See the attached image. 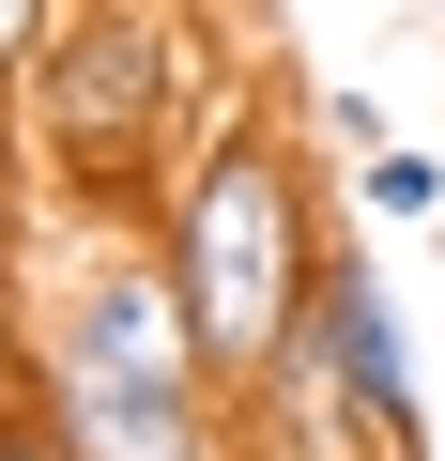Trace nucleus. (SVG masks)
Here are the masks:
<instances>
[{
  "label": "nucleus",
  "mask_w": 445,
  "mask_h": 461,
  "mask_svg": "<svg viewBox=\"0 0 445 461\" xmlns=\"http://www.w3.org/2000/svg\"><path fill=\"white\" fill-rule=\"evenodd\" d=\"M154 262H169V308H184L200 369L246 400L292 354V323L338 262V200H323V169L292 154L277 108H215L184 139V169L154 185Z\"/></svg>",
  "instance_id": "obj_1"
},
{
  "label": "nucleus",
  "mask_w": 445,
  "mask_h": 461,
  "mask_svg": "<svg viewBox=\"0 0 445 461\" xmlns=\"http://www.w3.org/2000/svg\"><path fill=\"white\" fill-rule=\"evenodd\" d=\"M31 369L62 384V415H77L93 461H231V384L200 369L154 247H108L93 230L47 277V308H31Z\"/></svg>",
  "instance_id": "obj_2"
},
{
  "label": "nucleus",
  "mask_w": 445,
  "mask_h": 461,
  "mask_svg": "<svg viewBox=\"0 0 445 461\" xmlns=\"http://www.w3.org/2000/svg\"><path fill=\"white\" fill-rule=\"evenodd\" d=\"M16 93H31V123H47V169H62L93 215H154V185L184 169L200 77H184V32L154 16V0H62V32H47V62H31Z\"/></svg>",
  "instance_id": "obj_3"
},
{
  "label": "nucleus",
  "mask_w": 445,
  "mask_h": 461,
  "mask_svg": "<svg viewBox=\"0 0 445 461\" xmlns=\"http://www.w3.org/2000/svg\"><path fill=\"white\" fill-rule=\"evenodd\" d=\"M307 354L338 384V430L369 461H414V339H399V293H384V262L353 247V230H338V262L307 293Z\"/></svg>",
  "instance_id": "obj_4"
},
{
  "label": "nucleus",
  "mask_w": 445,
  "mask_h": 461,
  "mask_svg": "<svg viewBox=\"0 0 445 461\" xmlns=\"http://www.w3.org/2000/svg\"><path fill=\"white\" fill-rule=\"evenodd\" d=\"M0 461H93V446H77V415H62V384L31 369V339L0 354Z\"/></svg>",
  "instance_id": "obj_5"
},
{
  "label": "nucleus",
  "mask_w": 445,
  "mask_h": 461,
  "mask_svg": "<svg viewBox=\"0 0 445 461\" xmlns=\"http://www.w3.org/2000/svg\"><path fill=\"white\" fill-rule=\"evenodd\" d=\"M353 200H369V215H445V154L369 139V154H353Z\"/></svg>",
  "instance_id": "obj_6"
},
{
  "label": "nucleus",
  "mask_w": 445,
  "mask_h": 461,
  "mask_svg": "<svg viewBox=\"0 0 445 461\" xmlns=\"http://www.w3.org/2000/svg\"><path fill=\"white\" fill-rule=\"evenodd\" d=\"M16 247H31V169H16V123H0V293H16Z\"/></svg>",
  "instance_id": "obj_7"
},
{
  "label": "nucleus",
  "mask_w": 445,
  "mask_h": 461,
  "mask_svg": "<svg viewBox=\"0 0 445 461\" xmlns=\"http://www.w3.org/2000/svg\"><path fill=\"white\" fill-rule=\"evenodd\" d=\"M47 32H62V0H0V77H31V62H47Z\"/></svg>",
  "instance_id": "obj_8"
}]
</instances>
